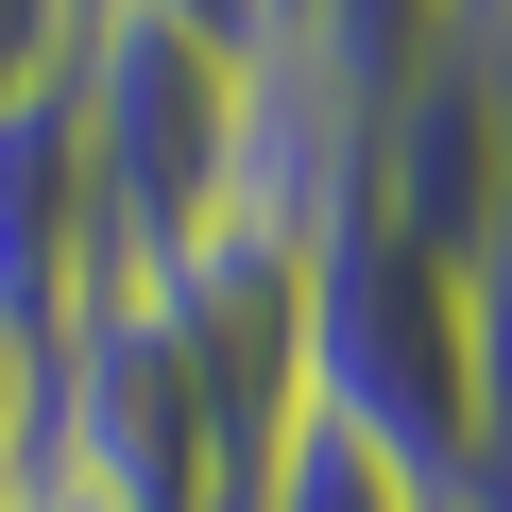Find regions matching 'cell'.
<instances>
[{"label":"cell","instance_id":"6","mask_svg":"<svg viewBox=\"0 0 512 512\" xmlns=\"http://www.w3.org/2000/svg\"><path fill=\"white\" fill-rule=\"evenodd\" d=\"M86 18H103V0H0V120H18V103H69Z\"/></svg>","mask_w":512,"mask_h":512},{"label":"cell","instance_id":"7","mask_svg":"<svg viewBox=\"0 0 512 512\" xmlns=\"http://www.w3.org/2000/svg\"><path fill=\"white\" fill-rule=\"evenodd\" d=\"M18 461H35V342L0 325V478H18Z\"/></svg>","mask_w":512,"mask_h":512},{"label":"cell","instance_id":"10","mask_svg":"<svg viewBox=\"0 0 512 512\" xmlns=\"http://www.w3.org/2000/svg\"><path fill=\"white\" fill-rule=\"evenodd\" d=\"M495 35H512V0H495Z\"/></svg>","mask_w":512,"mask_h":512},{"label":"cell","instance_id":"8","mask_svg":"<svg viewBox=\"0 0 512 512\" xmlns=\"http://www.w3.org/2000/svg\"><path fill=\"white\" fill-rule=\"evenodd\" d=\"M478 512H512V410H495V478H478Z\"/></svg>","mask_w":512,"mask_h":512},{"label":"cell","instance_id":"4","mask_svg":"<svg viewBox=\"0 0 512 512\" xmlns=\"http://www.w3.org/2000/svg\"><path fill=\"white\" fill-rule=\"evenodd\" d=\"M86 291H120V239H103L86 137H69V103H18V120H0V325L52 342Z\"/></svg>","mask_w":512,"mask_h":512},{"label":"cell","instance_id":"2","mask_svg":"<svg viewBox=\"0 0 512 512\" xmlns=\"http://www.w3.org/2000/svg\"><path fill=\"white\" fill-rule=\"evenodd\" d=\"M308 410L359 427L393 478H427L444 512H478V461H495V376H478V256L410 239L376 188H359V137L308 205Z\"/></svg>","mask_w":512,"mask_h":512},{"label":"cell","instance_id":"9","mask_svg":"<svg viewBox=\"0 0 512 512\" xmlns=\"http://www.w3.org/2000/svg\"><path fill=\"white\" fill-rule=\"evenodd\" d=\"M0 512H18V478H0Z\"/></svg>","mask_w":512,"mask_h":512},{"label":"cell","instance_id":"1","mask_svg":"<svg viewBox=\"0 0 512 512\" xmlns=\"http://www.w3.org/2000/svg\"><path fill=\"white\" fill-rule=\"evenodd\" d=\"M69 137H86L120 274H171V256H205L222 222H308V188L274 154V52L205 35L188 0H103L86 18Z\"/></svg>","mask_w":512,"mask_h":512},{"label":"cell","instance_id":"5","mask_svg":"<svg viewBox=\"0 0 512 512\" xmlns=\"http://www.w3.org/2000/svg\"><path fill=\"white\" fill-rule=\"evenodd\" d=\"M256 512H444V495H427V478H393L359 427L291 410V427H274V461H256Z\"/></svg>","mask_w":512,"mask_h":512},{"label":"cell","instance_id":"3","mask_svg":"<svg viewBox=\"0 0 512 512\" xmlns=\"http://www.w3.org/2000/svg\"><path fill=\"white\" fill-rule=\"evenodd\" d=\"M18 495H69V512H256L222 478V410H205V359L154 308V274L86 291L35 342V461H18Z\"/></svg>","mask_w":512,"mask_h":512}]
</instances>
